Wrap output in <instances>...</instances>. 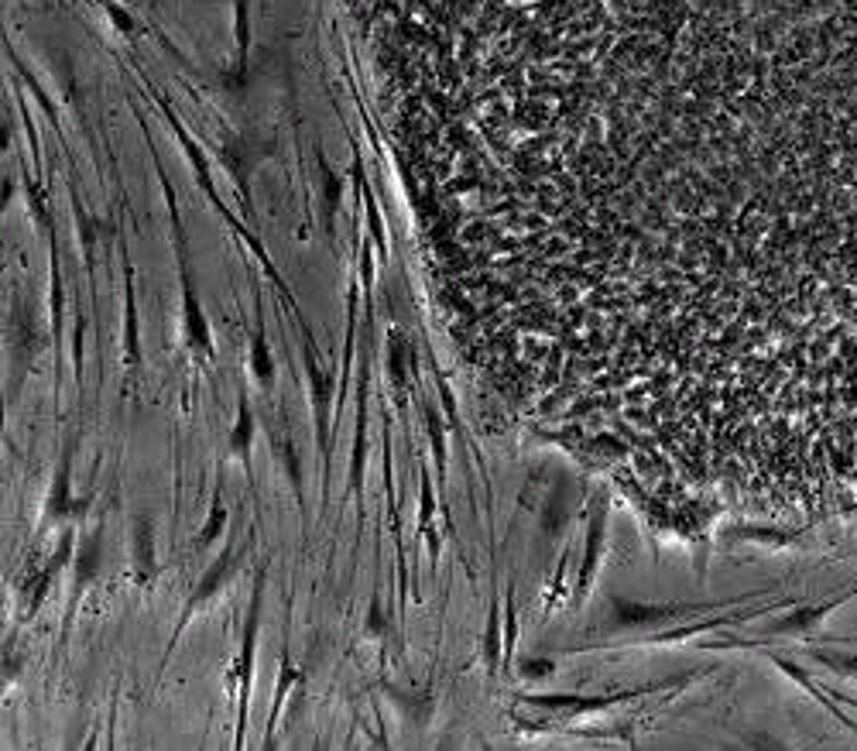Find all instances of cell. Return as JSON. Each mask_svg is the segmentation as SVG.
Here are the masks:
<instances>
[{"label": "cell", "mask_w": 857, "mask_h": 751, "mask_svg": "<svg viewBox=\"0 0 857 751\" xmlns=\"http://www.w3.org/2000/svg\"><path fill=\"white\" fill-rule=\"evenodd\" d=\"M532 66L631 319L857 429V0H532Z\"/></svg>", "instance_id": "1"}, {"label": "cell", "mask_w": 857, "mask_h": 751, "mask_svg": "<svg viewBox=\"0 0 857 751\" xmlns=\"http://www.w3.org/2000/svg\"><path fill=\"white\" fill-rule=\"evenodd\" d=\"M244 563H247V546H227L220 556L213 559L210 566H206L203 573H199V583L189 590L186 604H182L179 621H175V628H172V638H168V645H165L162 669H158V673H165L168 659H172V652H175V645H179V638L186 635L189 621L196 618V614L210 611V604L216 601V597L227 594V587H234V580L240 577V570H244Z\"/></svg>", "instance_id": "2"}, {"label": "cell", "mask_w": 857, "mask_h": 751, "mask_svg": "<svg viewBox=\"0 0 857 751\" xmlns=\"http://www.w3.org/2000/svg\"><path fill=\"white\" fill-rule=\"evenodd\" d=\"M261 621H264V570H258V577H254L251 604H247V618H244V628H240V649H237V662H234V676H237L234 748H244V738H247V714H251V693H254V655H258Z\"/></svg>", "instance_id": "3"}, {"label": "cell", "mask_w": 857, "mask_h": 751, "mask_svg": "<svg viewBox=\"0 0 857 751\" xmlns=\"http://www.w3.org/2000/svg\"><path fill=\"white\" fill-rule=\"evenodd\" d=\"M72 453H76V443L66 446V453H62L59 467H55L52 474V484H48V494H45V511H42V525L48 529V525H72L79 522V518H86V511H90L93 498L90 494H72Z\"/></svg>", "instance_id": "4"}, {"label": "cell", "mask_w": 857, "mask_h": 751, "mask_svg": "<svg viewBox=\"0 0 857 751\" xmlns=\"http://www.w3.org/2000/svg\"><path fill=\"white\" fill-rule=\"evenodd\" d=\"M100 570H103V525H96L90 535H83V542L76 546V556H72V590H69L66 625H62V631L72 628L79 601H83V594L96 583Z\"/></svg>", "instance_id": "5"}, {"label": "cell", "mask_w": 857, "mask_h": 751, "mask_svg": "<svg viewBox=\"0 0 857 751\" xmlns=\"http://www.w3.org/2000/svg\"><path fill=\"white\" fill-rule=\"evenodd\" d=\"M127 549H131V580L134 587L148 590L162 577V563H158V532L148 515L131 518V532H127Z\"/></svg>", "instance_id": "6"}, {"label": "cell", "mask_w": 857, "mask_h": 751, "mask_svg": "<svg viewBox=\"0 0 857 751\" xmlns=\"http://www.w3.org/2000/svg\"><path fill=\"white\" fill-rule=\"evenodd\" d=\"M72 556H76V529H72V525H66V532H62L59 546L52 549L48 563L42 566V570H38V577H35V590L28 594V614H38V611H42L48 590L55 587V580L62 577V570H66V566H72Z\"/></svg>", "instance_id": "7"}, {"label": "cell", "mask_w": 857, "mask_h": 751, "mask_svg": "<svg viewBox=\"0 0 857 751\" xmlns=\"http://www.w3.org/2000/svg\"><path fill=\"white\" fill-rule=\"evenodd\" d=\"M268 439H271V453H275L278 467H282L288 487H292V498H295V508H299L302 522H306V474H302V457H299V446L288 433H278V429H268Z\"/></svg>", "instance_id": "8"}, {"label": "cell", "mask_w": 857, "mask_h": 751, "mask_svg": "<svg viewBox=\"0 0 857 751\" xmlns=\"http://www.w3.org/2000/svg\"><path fill=\"white\" fill-rule=\"evenodd\" d=\"M378 690L408 727H426L436 714V697L429 690H402L395 683H378Z\"/></svg>", "instance_id": "9"}, {"label": "cell", "mask_w": 857, "mask_h": 751, "mask_svg": "<svg viewBox=\"0 0 857 751\" xmlns=\"http://www.w3.org/2000/svg\"><path fill=\"white\" fill-rule=\"evenodd\" d=\"M254 433H258V422H254V412H251V405H247V398L240 395L237 422L227 433V457L244 467L247 481H254Z\"/></svg>", "instance_id": "10"}, {"label": "cell", "mask_w": 857, "mask_h": 751, "mask_svg": "<svg viewBox=\"0 0 857 751\" xmlns=\"http://www.w3.org/2000/svg\"><path fill=\"white\" fill-rule=\"evenodd\" d=\"M364 463H367V385H364V374H360L357 429H354V446H350V481H347V491L354 501L364 494Z\"/></svg>", "instance_id": "11"}, {"label": "cell", "mask_w": 857, "mask_h": 751, "mask_svg": "<svg viewBox=\"0 0 857 751\" xmlns=\"http://www.w3.org/2000/svg\"><path fill=\"white\" fill-rule=\"evenodd\" d=\"M415 532L426 539L429 563L436 566L439 559V535H436V491H432L429 470L419 463V518H415Z\"/></svg>", "instance_id": "12"}, {"label": "cell", "mask_w": 857, "mask_h": 751, "mask_svg": "<svg viewBox=\"0 0 857 751\" xmlns=\"http://www.w3.org/2000/svg\"><path fill=\"white\" fill-rule=\"evenodd\" d=\"M220 498H223V494H220V487H216V491H213V501H210V515H206V522H203V529H199L196 539L189 542L192 553H210L216 542H220L223 535H227L230 511H227V505H223Z\"/></svg>", "instance_id": "13"}, {"label": "cell", "mask_w": 857, "mask_h": 751, "mask_svg": "<svg viewBox=\"0 0 857 751\" xmlns=\"http://www.w3.org/2000/svg\"><path fill=\"white\" fill-rule=\"evenodd\" d=\"M360 635H364V642H378V645H391V638L398 635L395 621H391V611L381 601V590H374L371 594V604H367V611H364Z\"/></svg>", "instance_id": "14"}, {"label": "cell", "mask_w": 857, "mask_h": 751, "mask_svg": "<svg viewBox=\"0 0 857 751\" xmlns=\"http://www.w3.org/2000/svg\"><path fill=\"white\" fill-rule=\"evenodd\" d=\"M302 679L299 666L292 662L288 649L282 652V669H278V683H275V700H271V714H268V731H264V745H275V727H278V717H282V703L288 697L295 683Z\"/></svg>", "instance_id": "15"}, {"label": "cell", "mask_w": 857, "mask_h": 751, "mask_svg": "<svg viewBox=\"0 0 857 751\" xmlns=\"http://www.w3.org/2000/svg\"><path fill=\"white\" fill-rule=\"evenodd\" d=\"M604 522H607V511L600 508L590 522V535H587V559L580 566V594H587L590 580H594L597 566H600V549H604Z\"/></svg>", "instance_id": "16"}, {"label": "cell", "mask_w": 857, "mask_h": 751, "mask_svg": "<svg viewBox=\"0 0 857 751\" xmlns=\"http://www.w3.org/2000/svg\"><path fill=\"white\" fill-rule=\"evenodd\" d=\"M422 412H426V433H429V446H432V463H436V474L446 481V426L443 419H439L436 405H422Z\"/></svg>", "instance_id": "17"}, {"label": "cell", "mask_w": 857, "mask_h": 751, "mask_svg": "<svg viewBox=\"0 0 857 751\" xmlns=\"http://www.w3.org/2000/svg\"><path fill=\"white\" fill-rule=\"evenodd\" d=\"M501 655V631H498V601H491V614H487V628H484V662L487 669H498Z\"/></svg>", "instance_id": "18"}, {"label": "cell", "mask_w": 857, "mask_h": 751, "mask_svg": "<svg viewBox=\"0 0 857 751\" xmlns=\"http://www.w3.org/2000/svg\"><path fill=\"white\" fill-rule=\"evenodd\" d=\"M552 662H546V659H532V662H525L522 666V676H528V679H542V676H549L552 673Z\"/></svg>", "instance_id": "19"}]
</instances>
